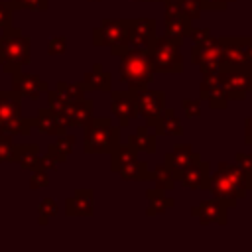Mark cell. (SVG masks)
<instances>
[{
  "label": "cell",
  "instance_id": "obj_1",
  "mask_svg": "<svg viewBox=\"0 0 252 252\" xmlns=\"http://www.w3.org/2000/svg\"><path fill=\"white\" fill-rule=\"evenodd\" d=\"M207 191L213 197L220 199L228 209H234L236 203L246 197L248 187H246L244 173L236 163L219 161L215 173H211L209 177Z\"/></svg>",
  "mask_w": 252,
  "mask_h": 252
},
{
  "label": "cell",
  "instance_id": "obj_2",
  "mask_svg": "<svg viewBox=\"0 0 252 252\" xmlns=\"http://www.w3.org/2000/svg\"><path fill=\"white\" fill-rule=\"evenodd\" d=\"M120 59V71H118V81H122L124 85H128L130 91H140L152 85L156 71L152 67L150 55L146 49H132L128 47L126 51H122L118 55Z\"/></svg>",
  "mask_w": 252,
  "mask_h": 252
},
{
  "label": "cell",
  "instance_id": "obj_3",
  "mask_svg": "<svg viewBox=\"0 0 252 252\" xmlns=\"http://www.w3.org/2000/svg\"><path fill=\"white\" fill-rule=\"evenodd\" d=\"M32 61V37L18 28H6L0 33V67L4 73L26 67Z\"/></svg>",
  "mask_w": 252,
  "mask_h": 252
},
{
  "label": "cell",
  "instance_id": "obj_4",
  "mask_svg": "<svg viewBox=\"0 0 252 252\" xmlns=\"http://www.w3.org/2000/svg\"><path fill=\"white\" fill-rule=\"evenodd\" d=\"M120 144V126L108 116H93L83 126L85 154H110Z\"/></svg>",
  "mask_w": 252,
  "mask_h": 252
},
{
  "label": "cell",
  "instance_id": "obj_5",
  "mask_svg": "<svg viewBox=\"0 0 252 252\" xmlns=\"http://www.w3.org/2000/svg\"><path fill=\"white\" fill-rule=\"evenodd\" d=\"M183 39L171 35H156L154 43L148 49L152 67L156 73L177 75L183 71V55H181Z\"/></svg>",
  "mask_w": 252,
  "mask_h": 252
},
{
  "label": "cell",
  "instance_id": "obj_6",
  "mask_svg": "<svg viewBox=\"0 0 252 252\" xmlns=\"http://www.w3.org/2000/svg\"><path fill=\"white\" fill-rule=\"evenodd\" d=\"M93 45L110 47V55L118 57L128 49V18H104L93 30Z\"/></svg>",
  "mask_w": 252,
  "mask_h": 252
},
{
  "label": "cell",
  "instance_id": "obj_7",
  "mask_svg": "<svg viewBox=\"0 0 252 252\" xmlns=\"http://www.w3.org/2000/svg\"><path fill=\"white\" fill-rule=\"evenodd\" d=\"M228 100H246L252 93V63L242 67H220L217 71Z\"/></svg>",
  "mask_w": 252,
  "mask_h": 252
},
{
  "label": "cell",
  "instance_id": "obj_8",
  "mask_svg": "<svg viewBox=\"0 0 252 252\" xmlns=\"http://www.w3.org/2000/svg\"><path fill=\"white\" fill-rule=\"evenodd\" d=\"M191 63L199 67V71L205 73H217L222 65V47L219 37L209 35L203 41L193 43L191 47Z\"/></svg>",
  "mask_w": 252,
  "mask_h": 252
},
{
  "label": "cell",
  "instance_id": "obj_9",
  "mask_svg": "<svg viewBox=\"0 0 252 252\" xmlns=\"http://www.w3.org/2000/svg\"><path fill=\"white\" fill-rule=\"evenodd\" d=\"M156 28L154 18H128V47L148 51L158 35Z\"/></svg>",
  "mask_w": 252,
  "mask_h": 252
},
{
  "label": "cell",
  "instance_id": "obj_10",
  "mask_svg": "<svg viewBox=\"0 0 252 252\" xmlns=\"http://www.w3.org/2000/svg\"><path fill=\"white\" fill-rule=\"evenodd\" d=\"M110 110L118 118V126H130V122L140 116L138 114V102H136V93L126 89V91H112L110 89Z\"/></svg>",
  "mask_w": 252,
  "mask_h": 252
},
{
  "label": "cell",
  "instance_id": "obj_11",
  "mask_svg": "<svg viewBox=\"0 0 252 252\" xmlns=\"http://www.w3.org/2000/svg\"><path fill=\"white\" fill-rule=\"evenodd\" d=\"M49 89V83L33 73H24L22 69L12 73V91L18 93L22 98L37 100L41 94H45Z\"/></svg>",
  "mask_w": 252,
  "mask_h": 252
},
{
  "label": "cell",
  "instance_id": "obj_12",
  "mask_svg": "<svg viewBox=\"0 0 252 252\" xmlns=\"http://www.w3.org/2000/svg\"><path fill=\"white\" fill-rule=\"evenodd\" d=\"M226 211H228V207H226L220 199L213 197V199H205V201H201L199 205L191 207V217L197 219L199 224H203V226H207V224L224 226V224L228 222Z\"/></svg>",
  "mask_w": 252,
  "mask_h": 252
},
{
  "label": "cell",
  "instance_id": "obj_13",
  "mask_svg": "<svg viewBox=\"0 0 252 252\" xmlns=\"http://www.w3.org/2000/svg\"><path fill=\"white\" fill-rule=\"evenodd\" d=\"M136 102H138V114L146 118V126H152L158 114L165 106V93L152 91V89H140L136 91Z\"/></svg>",
  "mask_w": 252,
  "mask_h": 252
},
{
  "label": "cell",
  "instance_id": "obj_14",
  "mask_svg": "<svg viewBox=\"0 0 252 252\" xmlns=\"http://www.w3.org/2000/svg\"><path fill=\"white\" fill-rule=\"evenodd\" d=\"M163 158H165V163L169 165L171 175H173L175 181H179L181 171H183L185 167H189V165L201 161V154L195 152L191 144H175Z\"/></svg>",
  "mask_w": 252,
  "mask_h": 252
},
{
  "label": "cell",
  "instance_id": "obj_15",
  "mask_svg": "<svg viewBox=\"0 0 252 252\" xmlns=\"http://www.w3.org/2000/svg\"><path fill=\"white\" fill-rule=\"evenodd\" d=\"M165 12H163V26H165V35L185 39L191 33V20L175 6L173 0H163Z\"/></svg>",
  "mask_w": 252,
  "mask_h": 252
},
{
  "label": "cell",
  "instance_id": "obj_16",
  "mask_svg": "<svg viewBox=\"0 0 252 252\" xmlns=\"http://www.w3.org/2000/svg\"><path fill=\"white\" fill-rule=\"evenodd\" d=\"M199 94H201V100H205L213 110H222L228 104V98L224 94V89H222L217 73L203 75V79L199 83Z\"/></svg>",
  "mask_w": 252,
  "mask_h": 252
},
{
  "label": "cell",
  "instance_id": "obj_17",
  "mask_svg": "<svg viewBox=\"0 0 252 252\" xmlns=\"http://www.w3.org/2000/svg\"><path fill=\"white\" fill-rule=\"evenodd\" d=\"M67 217H93L94 215V193L93 189H77L65 199Z\"/></svg>",
  "mask_w": 252,
  "mask_h": 252
},
{
  "label": "cell",
  "instance_id": "obj_18",
  "mask_svg": "<svg viewBox=\"0 0 252 252\" xmlns=\"http://www.w3.org/2000/svg\"><path fill=\"white\" fill-rule=\"evenodd\" d=\"M209 177H211V163L201 159V161H197V163H193L181 171L179 183L187 189H193V191H197V189L207 191Z\"/></svg>",
  "mask_w": 252,
  "mask_h": 252
},
{
  "label": "cell",
  "instance_id": "obj_19",
  "mask_svg": "<svg viewBox=\"0 0 252 252\" xmlns=\"http://www.w3.org/2000/svg\"><path fill=\"white\" fill-rule=\"evenodd\" d=\"M220 47H222V65L220 67H242L246 65V55H244V45L242 37L238 35H220L219 37Z\"/></svg>",
  "mask_w": 252,
  "mask_h": 252
},
{
  "label": "cell",
  "instance_id": "obj_20",
  "mask_svg": "<svg viewBox=\"0 0 252 252\" xmlns=\"http://www.w3.org/2000/svg\"><path fill=\"white\" fill-rule=\"evenodd\" d=\"M152 128H154L156 136H181L183 134V126H181V120L177 118L175 110L165 108V106L154 120Z\"/></svg>",
  "mask_w": 252,
  "mask_h": 252
},
{
  "label": "cell",
  "instance_id": "obj_21",
  "mask_svg": "<svg viewBox=\"0 0 252 252\" xmlns=\"http://www.w3.org/2000/svg\"><path fill=\"white\" fill-rule=\"evenodd\" d=\"M81 83H83L85 91H89V93H93V91L110 93V89H112V73L104 71L100 67V63H94L91 67V71H87L83 75V81Z\"/></svg>",
  "mask_w": 252,
  "mask_h": 252
},
{
  "label": "cell",
  "instance_id": "obj_22",
  "mask_svg": "<svg viewBox=\"0 0 252 252\" xmlns=\"http://www.w3.org/2000/svg\"><path fill=\"white\" fill-rule=\"evenodd\" d=\"M33 128H37L41 134H47V136H61L67 132V126L49 108L37 110V114L33 116Z\"/></svg>",
  "mask_w": 252,
  "mask_h": 252
},
{
  "label": "cell",
  "instance_id": "obj_23",
  "mask_svg": "<svg viewBox=\"0 0 252 252\" xmlns=\"http://www.w3.org/2000/svg\"><path fill=\"white\" fill-rule=\"evenodd\" d=\"M94 116V100L93 98H81L77 102L69 104V118H67V128L69 126H85Z\"/></svg>",
  "mask_w": 252,
  "mask_h": 252
},
{
  "label": "cell",
  "instance_id": "obj_24",
  "mask_svg": "<svg viewBox=\"0 0 252 252\" xmlns=\"http://www.w3.org/2000/svg\"><path fill=\"white\" fill-rule=\"evenodd\" d=\"M146 199H148V207H146V215L148 217H156V215H161L165 213L167 209H173L175 207V199L165 195V191L154 187V189H148L146 191Z\"/></svg>",
  "mask_w": 252,
  "mask_h": 252
},
{
  "label": "cell",
  "instance_id": "obj_25",
  "mask_svg": "<svg viewBox=\"0 0 252 252\" xmlns=\"http://www.w3.org/2000/svg\"><path fill=\"white\" fill-rule=\"evenodd\" d=\"M158 136L156 132H150L148 126H138L134 130V134H130L128 142L142 154H156V148H158Z\"/></svg>",
  "mask_w": 252,
  "mask_h": 252
},
{
  "label": "cell",
  "instance_id": "obj_26",
  "mask_svg": "<svg viewBox=\"0 0 252 252\" xmlns=\"http://www.w3.org/2000/svg\"><path fill=\"white\" fill-rule=\"evenodd\" d=\"M22 116V96L14 91L0 89V118L12 120Z\"/></svg>",
  "mask_w": 252,
  "mask_h": 252
},
{
  "label": "cell",
  "instance_id": "obj_27",
  "mask_svg": "<svg viewBox=\"0 0 252 252\" xmlns=\"http://www.w3.org/2000/svg\"><path fill=\"white\" fill-rule=\"evenodd\" d=\"M73 146H75V136H71V134L65 132V134H61V136H55V142H51L45 152H49L59 163H65L67 158H69L71 152H73Z\"/></svg>",
  "mask_w": 252,
  "mask_h": 252
},
{
  "label": "cell",
  "instance_id": "obj_28",
  "mask_svg": "<svg viewBox=\"0 0 252 252\" xmlns=\"http://www.w3.org/2000/svg\"><path fill=\"white\" fill-rule=\"evenodd\" d=\"M138 150L128 142V144H118L108 156H110V169L112 171H118L120 167H124L126 163L138 159Z\"/></svg>",
  "mask_w": 252,
  "mask_h": 252
},
{
  "label": "cell",
  "instance_id": "obj_29",
  "mask_svg": "<svg viewBox=\"0 0 252 252\" xmlns=\"http://www.w3.org/2000/svg\"><path fill=\"white\" fill-rule=\"evenodd\" d=\"M120 175V179L124 181H150L152 179V173L148 169V163L142 161V159H134L130 163H126L124 167H120L116 171Z\"/></svg>",
  "mask_w": 252,
  "mask_h": 252
},
{
  "label": "cell",
  "instance_id": "obj_30",
  "mask_svg": "<svg viewBox=\"0 0 252 252\" xmlns=\"http://www.w3.org/2000/svg\"><path fill=\"white\" fill-rule=\"evenodd\" d=\"M18 165L28 171L39 167V148L35 144H18Z\"/></svg>",
  "mask_w": 252,
  "mask_h": 252
},
{
  "label": "cell",
  "instance_id": "obj_31",
  "mask_svg": "<svg viewBox=\"0 0 252 252\" xmlns=\"http://www.w3.org/2000/svg\"><path fill=\"white\" fill-rule=\"evenodd\" d=\"M33 130V118L32 116H18L4 122V134L6 136H30Z\"/></svg>",
  "mask_w": 252,
  "mask_h": 252
},
{
  "label": "cell",
  "instance_id": "obj_32",
  "mask_svg": "<svg viewBox=\"0 0 252 252\" xmlns=\"http://www.w3.org/2000/svg\"><path fill=\"white\" fill-rule=\"evenodd\" d=\"M152 181H154V185L158 187V189H161V191H171L173 187H175V179H173V175H171V169H169V165L163 161V163H158L154 169H152Z\"/></svg>",
  "mask_w": 252,
  "mask_h": 252
},
{
  "label": "cell",
  "instance_id": "obj_33",
  "mask_svg": "<svg viewBox=\"0 0 252 252\" xmlns=\"http://www.w3.org/2000/svg\"><path fill=\"white\" fill-rule=\"evenodd\" d=\"M55 91L59 93V96L67 102H77L81 98H85L87 91L83 87V83H67V81H57L55 83Z\"/></svg>",
  "mask_w": 252,
  "mask_h": 252
},
{
  "label": "cell",
  "instance_id": "obj_34",
  "mask_svg": "<svg viewBox=\"0 0 252 252\" xmlns=\"http://www.w3.org/2000/svg\"><path fill=\"white\" fill-rule=\"evenodd\" d=\"M18 161V144L12 136H0V163H16Z\"/></svg>",
  "mask_w": 252,
  "mask_h": 252
},
{
  "label": "cell",
  "instance_id": "obj_35",
  "mask_svg": "<svg viewBox=\"0 0 252 252\" xmlns=\"http://www.w3.org/2000/svg\"><path fill=\"white\" fill-rule=\"evenodd\" d=\"M57 211H59V207H57V201L55 199H51V197L41 199V203L37 205V222L41 226H45L49 222V219L57 215Z\"/></svg>",
  "mask_w": 252,
  "mask_h": 252
},
{
  "label": "cell",
  "instance_id": "obj_36",
  "mask_svg": "<svg viewBox=\"0 0 252 252\" xmlns=\"http://www.w3.org/2000/svg\"><path fill=\"white\" fill-rule=\"evenodd\" d=\"M173 2L191 22L201 18V12H203V2L201 0H173Z\"/></svg>",
  "mask_w": 252,
  "mask_h": 252
},
{
  "label": "cell",
  "instance_id": "obj_37",
  "mask_svg": "<svg viewBox=\"0 0 252 252\" xmlns=\"http://www.w3.org/2000/svg\"><path fill=\"white\" fill-rule=\"evenodd\" d=\"M234 163L242 169L244 179H246V187L252 189V152H250V154H246V152H236V154H234Z\"/></svg>",
  "mask_w": 252,
  "mask_h": 252
},
{
  "label": "cell",
  "instance_id": "obj_38",
  "mask_svg": "<svg viewBox=\"0 0 252 252\" xmlns=\"http://www.w3.org/2000/svg\"><path fill=\"white\" fill-rule=\"evenodd\" d=\"M14 10H30V12H47L49 0H10Z\"/></svg>",
  "mask_w": 252,
  "mask_h": 252
},
{
  "label": "cell",
  "instance_id": "obj_39",
  "mask_svg": "<svg viewBox=\"0 0 252 252\" xmlns=\"http://www.w3.org/2000/svg\"><path fill=\"white\" fill-rule=\"evenodd\" d=\"M49 185V175L43 167H37L32 171L30 175V189L32 191H39V189H45Z\"/></svg>",
  "mask_w": 252,
  "mask_h": 252
},
{
  "label": "cell",
  "instance_id": "obj_40",
  "mask_svg": "<svg viewBox=\"0 0 252 252\" xmlns=\"http://www.w3.org/2000/svg\"><path fill=\"white\" fill-rule=\"evenodd\" d=\"M181 108L185 118H199L201 116V98H183Z\"/></svg>",
  "mask_w": 252,
  "mask_h": 252
},
{
  "label": "cell",
  "instance_id": "obj_41",
  "mask_svg": "<svg viewBox=\"0 0 252 252\" xmlns=\"http://www.w3.org/2000/svg\"><path fill=\"white\" fill-rule=\"evenodd\" d=\"M67 51V37L65 35H53L47 41V53L49 55H63Z\"/></svg>",
  "mask_w": 252,
  "mask_h": 252
},
{
  "label": "cell",
  "instance_id": "obj_42",
  "mask_svg": "<svg viewBox=\"0 0 252 252\" xmlns=\"http://www.w3.org/2000/svg\"><path fill=\"white\" fill-rule=\"evenodd\" d=\"M14 26V8L10 2H0V30Z\"/></svg>",
  "mask_w": 252,
  "mask_h": 252
},
{
  "label": "cell",
  "instance_id": "obj_43",
  "mask_svg": "<svg viewBox=\"0 0 252 252\" xmlns=\"http://www.w3.org/2000/svg\"><path fill=\"white\" fill-rule=\"evenodd\" d=\"M203 2V10H211V12H224L228 8L230 2L234 0H201Z\"/></svg>",
  "mask_w": 252,
  "mask_h": 252
},
{
  "label": "cell",
  "instance_id": "obj_44",
  "mask_svg": "<svg viewBox=\"0 0 252 252\" xmlns=\"http://www.w3.org/2000/svg\"><path fill=\"white\" fill-rule=\"evenodd\" d=\"M57 165H59V161L49 152H45L43 156H39V167H43L45 171H53V169H57Z\"/></svg>",
  "mask_w": 252,
  "mask_h": 252
},
{
  "label": "cell",
  "instance_id": "obj_45",
  "mask_svg": "<svg viewBox=\"0 0 252 252\" xmlns=\"http://www.w3.org/2000/svg\"><path fill=\"white\" fill-rule=\"evenodd\" d=\"M242 45H244V55H246V61H248V63H252V35L242 37Z\"/></svg>",
  "mask_w": 252,
  "mask_h": 252
},
{
  "label": "cell",
  "instance_id": "obj_46",
  "mask_svg": "<svg viewBox=\"0 0 252 252\" xmlns=\"http://www.w3.org/2000/svg\"><path fill=\"white\" fill-rule=\"evenodd\" d=\"M244 144L252 146V124H244Z\"/></svg>",
  "mask_w": 252,
  "mask_h": 252
},
{
  "label": "cell",
  "instance_id": "obj_47",
  "mask_svg": "<svg viewBox=\"0 0 252 252\" xmlns=\"http://www.w3.org/2000/svg\"><path fill=\"white\" fill-rule=\"evenodd\" d=\"M148 2H163V0H148Z\"/></svg>",
  "mask_w": 252,
  "mask_h": 252
},
{
  "label": "cell",
  "instance_id": "obj_48",
  "mask_svg": "<svg viewBox=\"0 0 252 252\" xmlns=\"http://www.w3.org/2000/svg\"><path fill=\"white\" fill-rule=\"evenodd\" d=\"M134 2H148V0H134Z\"/></svg>",
  "mask_w": 252,
  "mask_h": 252
},
{
  "label": "cell",
  "instance_id": "obj_49",
  "mask_svg": "<svg viewBox=\"0 0 252 252\" xmlns=\"http://www.w3.org/2000/svg\"><path fill=\"white\" fill-rule=\"evenodd\" d=\"M89 2H100V0H89Z\"/></svg>",
  "mask_w": 252,
  "mask_h": 252
}]
</instances>
